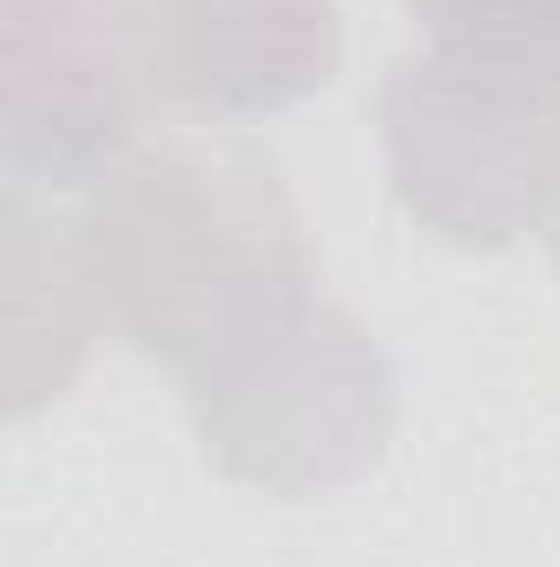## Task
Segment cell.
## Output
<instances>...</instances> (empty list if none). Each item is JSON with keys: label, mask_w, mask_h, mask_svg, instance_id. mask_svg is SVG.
<instances>
[{"label": "cell", "mask_w": 560, "mask_h": 567, "mask_svg": "<svg viewBox=\"0 0 560 567\" xmlns=\"http://www.w3.org/2000/svg\"><path fill=\"white\" fill-rule=\"evenodd\" d=\"M428 40H501L560 27V0H403Z\"/></svg>", "instance_id": "5b68a950"}, {"label": "cell", "mask_w": 560, "mask_h": 567, "mask_svg": "<svg viewBox=\"0 0 560 567\" xmlns=\"http://www.w3.org/2000/svg\"><path fill=\"white\" fill-rule=\"evenodd\" d=\"M145 93L205 120H265L330 86L336 0H113Z\"/></svg>", "instance_id": "277c9868"}, {"label": "cell", "mask_w": 560, "mask_h": 567, "mask_svg": "<svg viewBox=\"0 0 560 567\" xmlns=\"http://www.w3.org/2000/svg\"><path fill=\"white\" fill-rule=\"evenodd\" d=\"M152 106L113 0H0V172L13 205H86Z\"/></svg>", "instance_id": "3957f363"}, {"label": "cell", "mask_w": 560, "mask_h": 567, "mask_svg": "<svg viewBox=\"0 0 560 567\" xmlns=\"http://www.w3.org/2000/svg\"><path fill=\"white\" fill-rule=\"evenodd\" d=\"M541 231H548V245H554V265H560V198H554V212H548V225H541Z\"/></svg>", "instance_id": "8992f818"}, {"label": "cell", "mask_w": 560, "mask_h": 567, "mask_svg": "<svg viewBox=\"0 0 560 567\" xmlns=\"http://www.w3.org/2000/svg\"><path fill=\"white\" fill-rule=\"evenodd\" d=\"M80 245L100 323L178 383L231 482L303 502L383 462L403 416L396 363L330 297L271 152L139 145L80 205Z\"/></svg>", "instance_id": "6da1fadb"}, {"label": "cell", "mask_w": 560, "mask_h": 567, "mask_svg": "<svg viewBox=\"0 0 560 567\" xmlns=\"http://www.w3.org/2000/svg\"><path fill=\"white\" fill-rule=\"evenodd\" d=\"M403 212L462 251L541 231L560 198V27L428 40L376 93Z\"/></svg>", "instance_id": "7a4b0ae2"}]
</instances>
